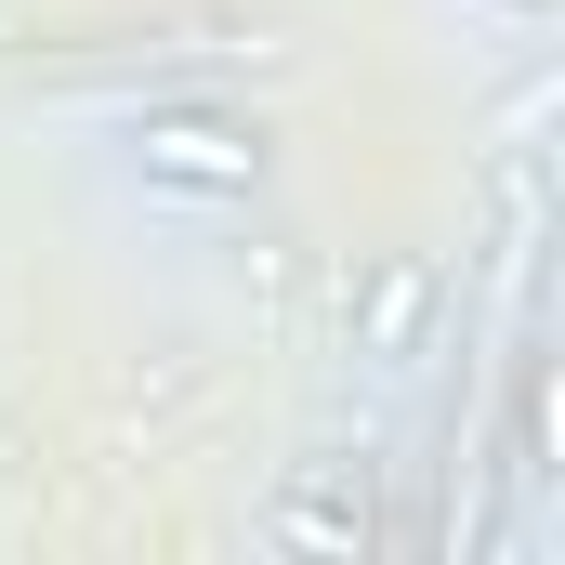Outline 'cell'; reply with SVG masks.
<instances>
[{"instance_id":"7a4b0ae2","label":"cell","mask_w":565,"mask_h":565,"mask_svg":"<svg viewBox=\"0 0 565 565\" xmlns=\"http://www.w3.org/2000/svg\"><path fill=\"white\" fill-rule=\"evenodd\" d=\"M422 302H434V277H422V264H395V277L369 289V355H408V329H422Z\"/></svg>"},{"instance_id":"6da1fadb","label":"cell","mask_w":565,"mask_h":565,"mask_svg":"<svg viewBox=\"0 0 565 565\" xmlns=\"http://www.w3.org/2000/svg\"><path fill=\"white\" fill-rule=\"evenodd\" d=\"M145 171L158 184H198V198H250V171H264V145L224 132V119H145Z\"/></svg>"},{"instance_id":"3957f363","label":"cell","mask_w":565,"mask_h":565,"mask_svg":"<svg viewBox=\"0 0 565 565\" xmlns=\"http://www.w3.org/2000/svg\"><path fill=\"white\" fill-rule=\"evenodd\" d=\"M277 540H289V553H369V526H355V513H316V500L277 513Z\"/></svg>"},{"instance_id":"277c9868","label":"cell","mask_w":565,"mask_h":565,"mask_svg":"<svg viewBox=\"0 0 565 565\" xmlns=\"http://www.w3.org/2000/svg\"><path fill=\"white\" fill-rule=\"evenodd\" d=\"M526 447H540V460H565V369H540V382H526Z\"/></svg>"}]
</instances>
